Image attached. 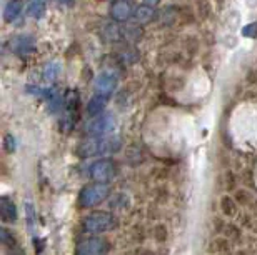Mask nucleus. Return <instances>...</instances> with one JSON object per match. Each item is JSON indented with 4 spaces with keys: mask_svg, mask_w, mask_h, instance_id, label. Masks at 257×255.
<instances>
[{
    "mask_svg": "<svg viewBox=\"0 0 257 255\" xmlns=\"http://www.w3.org/2000/svg\"><path fill=\"white\" fill-rule=\"evenodd\" d=\"M122 149L120 139H114V137H89L79 145V155L82 159H92V157L100 155H112Z\"/></svg>",
    "mask_w": 257,
    "mask_h": 255,
    "instance_id": "f257e3e1",
    "label": "nucleus"
},
{
    "mask_svg": "<svg viewBox=\"0 0 257 255\" xmlns=\"http://www.w3.org/2000/svg\"><path fill=\"white\" fill-rule=\"evenodd\" d=\"M80 227L82 232L90 233V235H99V233L112 232L119 227V218L110 212H90L82 218Z\"/></svg>",
    "mask_w": 257,
    "mask_h": 255,
    "instance_id": "f03ea898",
    "label": "nucleus"
},
{
    "mask_svg": "<svg viewBox=\"0 0 257 255\" xmlns=\"http://www.w3.org/2000/svg\"><path fill=\"white\" fill-rule=\"evenodd\" d=\"M110 197V185L107 183H89L79 193V205L82 208H94Z\"/></svg>",
    "mask_w": 257,
    "mask_h": 255,
    "instance_id": "7ed1b4c3",
    "label": "nucleus"
},
{
    "mask_svg": "<svg viewBox=\"0 0 257 255\" xmlns=\"http://www.w3.org/2000/svg\"><path fill=\"white\" fill-rule=\"evenodd\" d=\"M117 129V120L112 114H102L99 117H94L85 125V132L89 137H107L112 135Z\"/></svg>",
    "mask_w": 257,
    "mask_h": 255,
    "instance_id": "20e7f679",
    "label": "nucleus"
},
{
    "mask_svg": "<svg viewBox=\"0 0 257 255\" xmlns=\"http://www.w3.org/2000/svg\"><path fill=\"white\" fill-rule=\"evenodd\" d=\"M117 175V165L112 159L95 160L89 169V177L95 183H109Z\"/></svg>",
    "mask_w": 257,
    "mask_h": 255,
    "instance_id": "39448f33",
    "label": "nucleus"
},
{
    "mask_svg": "<svg viewBox=\"0 0 257 255\" xmlns=\"http://www.w3.org/2000/svg\"><path fill=\"white\" fill-rule=\"evenodd\" d=\"M110 252V242L104 237H89L75 248V255H107Z\"/></svg>",
    "mask_w": 257,
    "mask_h": 255,
    "instance_id": "423d86ee",
    "label": "nucleus"
},
{
    "mask_svg": "<svg viewBox=\"0 0 257 255\" xmlns=\"http://www.w3.org/2000/svg\"><path fill=\"white\" fill-rule=\"evenodd\" d=\"M117 84H119V79L114 72H102L95 79V95L102 97V99H109L117 89Z\"/></svg>",
    "mask_w": 257,
    "mask_h": 255,
    "instance_id": "0eeeda50",
    "label": "nucleus"
},
{
    "mask_svg": "<svg viewBox=\"0 0 257 255\" xmlns=\"http://www.w3.org/2000/svg\"><path fill=\"white\" fill-rule=\"evenodd\" d=\"M110 15L115 22H127L132 15V7L127 0H115L110 5Z\"/></svg>",
    "mask_w": 257,
    "mask_h": 255,
    "instance_id": "6e6552de",
    "label": "nucleus"
},
{
    "mask_svg": "<svg viewBox=\"0 0 257 255\" xmlns=\"http://www.w3.org/2000/svg\"><path fill=\"white\" fill-rule=\"evenodd\" d=\"M10 45L15 54H27L35 49V40L32 35H19V37L12 39Z\"/></svg>",
    "mask_w": 257,
    "mask_h": 255,
    "instance_id": "1a4fd4ad",
    "label": "nucleus"
},
{
    "mask_svg": "<svg viewBox=\"0 0 257 255\" xmlns=\"http://www.w3.org/2000/svg\"><path fill=\"white\" fill-rule=\"evenodd\" d=\"M0 217L7 223H14L17 220V207H15V203L9 197L0 198Z\"/></svg>",
    "mask_w": 257,
    "mask_h": 255,
    "instance_id": "9d476101",
    "label": "nucleus"
},
{
    "mask_svg": "<svg viewBox=\"0 0 257 255\" xmlns=\"http://www.w3.org/2000/svg\"><path fill=\"white\" fill-rule=\"evenodd\" d=\"M136 19L139 24H149L156 19V9L152 5L147 4H141L136 7Z\"/></svg>",
    "mask_w": 257,
    "mask_h": 255,
    "instance_id": "9b49d317",
    "label": "nucleus"
},
{
    "mask_svg": "<svg viewBox=\"0 0 257 255\" xmlns=\"http://www.w3.org/2000/svg\"><path fill=\"white\" fill-rule=\"evenodd\" d=\"M24 4L20 0H10L4 9V20L5 22H14L19 17V14L22 12Z\"/></svg>",
    "mask_w": 257,
    "mask_h": 255,
    "instance_id": "f8f14e48",
    "label": "nucleus"
},
{
    "mask_svg": "<svg viewBox=\"0 0 257 255\" xmlns=\"http://www.w3.org/2000/svg\"><path fill=\"white\" fill-rule=\"evenodd\" d=\"M105 100L107 99H102V97H99V95L92 97L89 105H87V114H89L92 119L102 115V112H104V109H105Z\"/></svg>",
    "mask_w": 257,
    "mask_h": 255,
    "instance_id": "ddd939ff",
    "label": "nucleus"
},
{
    "mask_svg": "<svg viewBox=\"0 0 257 255\" xmlns=\"http://www.w3.org/2000/svg\"><path fill=\"white\" fill-rule=\"evenodd\" d=\"M179 12H181V9H179V7H174V5H167V7H164L161 10L159 20H161V24H164V25H172L177 20Z\"/></svg>",
    "mask_w": 257,
    "mask_h": 255,
    "instance_id": "4468645a",
    "label": "nucleus"
},
{
    "mask_svg": "<svg viewBox=\"0 0 257 255\" xmlns=\"http://www.w3.org/2000/svg\"><path fill=\"white\" fill-rule=\"evenodd\" d=\"M102 35L107 42H117L119 39L124 37V32L120 30V27L117 24H107L104 29H102Z\"/></svg>",
    "mask_w": 257,
    "mask_h": 255,
    "instance_id": "2eb2a0df",
    "label": "nucleus"
},
{
    "mask_svg": "<svg viewBox=\"0 0 257 255\" xmlns=\"http://www.w3.org/2000/svg\"><path fill=\"white\" fill-rule=\"evenodd\" d=\"M45 9H47V0H32L27 7V14L34 19L44 17Z\"/></svg>",
    "mask_w": 257,
    "mask_h": 255,
    "instance_id": "dca6fc26",
    "label": "nucleus"
},
{
    "mask_svg": "<svg viewBox=\"0 0 257 255\" xmlns=\"http://www.w3.org/2000/svg\"><path fill=\"white\" fill-rule=\"evenodd\" d=\"M220 210H222L224 215L234 217L235 213H237V203H235V200L232 197L224 195L222 198H220Z\"/></svg>",
    "mask_w": 257,
    "mask_h": 255,
    "instance_id": "f3484780",
    "label": "nucleus"
},
{
    "mask_svg": "<svg viewBox=\"0 0 257 255\" xmlns=\"http://www.w3.org/2000/svg\"><path fill=\"white\" fill-rule=\"evenodd\" d=\"M128 205V197L125 195V193H119V195L112 197L110 200V208L112 210H122V208H125Z\"/></svg>",
    "mask_w": 257,
    "mask_h": 255,
    "instance_id": "a211bd4d",
    "label": "nucleus"
},
{
    "mask_svg": "<svg viewBox=\"0 0 257 255\" xmlns=\"http://www.w3.org/2000/svg\"><path fill=\"white\" fill-rule=\"evenodd\" d=\"M60 70H62V67H60L59 62H50L47 67H45L44 75H45V79H47V80H54V79L59 77Z\"/></svg>",
    "mask_w": 257,
    "mask_h": 255,
    "instance_id": "6ab92c4d",
    "label": "nucleus"
},
{
    "mask_svg": "<svg viewBox=\"0 0 257 255\" xmlns=\"http://www.w3.org/2000/svg\"><path fill=\"white\" fill-rule=\"evenodd\" d=\"M0 240H2L4 243V247L5 248H14V247H17V243H15V237H14V233L7 230V228H2L0 230Z\"/></svg>",
    "mask_w": 257,
    "mask_h": 255,
    "instance_id": "aec40b11",
    "label": "nucleus"
},
{
    "mask_svg": "<svg viewBox=\"0 0 257 255\" xmlns=\"http://www.w3.org/2000/svg\"><path fill=\"white\" fill-rule=\"evenodd\" d=\"M152 237L156 238V242L164 243V242L167 240V237H169L167 227H166V225H162V223H159V225L154 227V230H152Z\"/></svg>",
    "mask_w": 257,
    "mask_h": 255,
    "instance_id": "412c9836",
    "label": "nucleus"
},
{
    "mask_svg": "<svg viewBox=\"0 0 257 255\" xmlns=\"http://www.w3.org/2000/svg\"><path fill=\"white\" fill-rule=\"evenodd\" d=\"M142 29L137 27V25H132V27H128L125 32H124V37H127L128 40H132V42H136V40H139L142 37Z\"/></svg>",
    "mask_w": 257,
    "mask_h": 255,
    "instance_id": "4be33fe9",
    "label": "nucleus"
},
{
    "mask_svg": "<svg viewBox=\"0 0 257 255\" xmlns=\"http://www.w3.org/2000/svg\"><path fill=\"white\" fill-rule=\"evenodd\" d=\"M4 150L7 152V154H14V150H15V139H14V135L7 134V135L4 137Z\"/></svg>",
    "mask_w": 257,
    "mask_h": 255,
    "instance_id": "5701e85b",
    "label": "nucleus"
},
{
    "mask_svg": "<svg viewBox=\"0 0 257 255\" xmlns=\"http://www.w3.org/2000/svg\"><path fill=\"white\" fill-rule=\"evenodd\" d=\"M199 14L200 19H207L210 14V4L207 0H199Z\"/></svg>",
    "mask_w": 257,
    "mask_h": 255,
    "instance_id": "b1692460",
    "label": "nucleus"
},
{
    "mask_svg": "<svg viewBox=\"0 0 257 255\" xmlns=\"http://www.w3.org/2000/svg\"><path fill=\"white\" fill-rule=\"evenodd\" d=\"M242 34H244V37H249V39L257 37V22L249 24L247 27H244L242 29Z\"/></svg>",
    "mask_w": 257,
    "mask_h": 255,
    "instance_id": "393cba45",
    "label": "nucleus"
},
{
    "mask_svg": "<svg viewBox=\"0 0 257 255\" xmlns=\"http://www.w3.org/2000/svg\"><path fill=\"white\" fill-rule=\"evenodd\" d=\"M235 197H237V202L240 203V205H247V203L250 202V195L247 190H237L235 192Z\"/></svg>",
    "mask_w": 257,
    "mask_h": 255,
    "instance_id": "a878e982",
    "label": "nucleus"
},
{
    "mask_svg": "<svg viewBox=\"0 0 257 255\" xmlns=\"http://www.w3.org/2000/svg\"><path fill=\"white\" fill-rule=\"evenodd\" d=\"M214 247L217 252H225V250H229V242L225 240V238H217V240L214 242Z\"/></svg>",
    "mask_w": 257,
    "mask_h": 255,
    "instance_id": "bb28decb",
    "label": "nucleus"
},
{
    "mask_svg": "<svg viewBox=\"0 0 257 255\" xmlns=\"http://www.w3.org/2000/svg\"><path fill=\"white\" fill-rule=\"evenodd\" d=\"M131 255H154L152 250H147V248H136V250H132Z\"/></svg>",
    "mask_w": 257,
    "mask_h": 255,
    "instance_id": "cd10ccee",
    "label": "nucleus"
},
{
    "mask_svg": "<svg viewBox=\"0 0 257 255\" xmlns=\"http://www.w3.org/2000/svg\"><path fill=\"white\" fill-rule=\"evenodd\" d=\"M225 233H227V237H229V233H232V237H239V230L234 225H227V227H225Z\"/></svg>",
    "mask_w": 257,
    "mask_h": 255,
    "instance_id": "c85d7f7f",
    "label": "nucleus"
},
{
    "mask_svg": "<svg viewBox=\"0 0 257 255\" xmlns=\"http://www.w3.org/2000/svg\"><path fill=\"white\" fill-rule=\"evenodd\" d=\"M7 255H25L22 248L14 247V248H7Z\"/></svg>",
    "mask_w": 257,
    "mask_h": 255,
    "instance_id": "c756f323",
    "label": "nucleus"
},
{
    "mask_svg": "<svg viewBox=\"0 0 257 255\" xmlns=\"http://www.w3.org/2000/svg\"><path fill=\"white\" fill-rule=\"evenodd\" d=\"M144 2H146L147 5H156V4L161 2V0H144Z\"/></svg>",
    "mask_w": 257,
    "mask_h": 255,
    "instance_id": "7c9ffc66",
    "label": "nucleus"
},
{
    "mask_svg": "<svg viewBox=\"0 0 257 255\" xmlns=\"http://www.w3.org/2000/svg\"><path fill=\"white\" fill-rule=\"evenodd\" d=\"M60 2L65 4V5H72V4H74V0H60Z\"/></svg>",
    "mask_w": 257,
    "mask_h": 255,
    "instance_id": "2f4dec72",
    "label": "nucleus"
}]
</instances>
